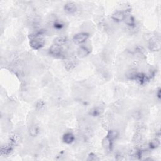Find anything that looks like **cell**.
Here are the masks:
<instances>
[{
    "label": "cell",
    "instance_id": "obj_1",
    "mask_svg": "<svg viewBox=\"0 0 161 161\" xmlns=\"http://www.w3.org/2000/svg\"><path fill=\"white\" fill-rule=\"evenodd\" d=\"M45 43V39L40 36H32L30 41V45L34 50H39L42 48Z\"/></svg>",
    "mask_w": 161,
    "mask_h": 161
},
{
    "label": "cell",
    "instance_id": "obj_2",
    "mask_svg": "<svg viewBox=\"0 0 161 161\" xmlns=\"http://www.w3.org/2000/svg\"><path fill=\"white\" fill-rule=\"evenodd\" d=\"M49 52L52 56H53L55 57L61 58L64 56L63 49L62 48V47L58 46L55 44H53L50 47Z\"/></svg>",
    "mask_w": 161,
    "mask_h": 161
},
{
    "label": "cell",
    "instance_id": "obj_3",
    "mask_svg": "<svg viewBox=\"0 0 161 161\" xmlns=\"http://www.w3.org/2000/svg\"><path fill=\"white\" fill-rule=\"evenodd\" d=\"M149 49L152 51H159L160 49V38L154 37L151 39L148 44Z\"/></svg>",
    "mask_w": 161,
    "mask_h": 161
},
{
    "label": "cell",
    "instance_id": "obj_4",
    "mask_svg": "<svg viewBox=\"0 0 161 161\" xmlns=\"http://www.w3.org/2000/svg\"><path fill=\"white\" fill-rule=\"evenodd\" d=\"M89 34L86 32H81L76 34L73 37L74 42L77 44H81L85 42L89 38Z\"/></svg>",
    "mask_w": 161,
    "mask_h": 161
},
{
    "label": "cell",
    "instance_id": "obj_5",
    "mask_svg": "<svg viewBox=\"0 0 161 161\" xmlns=\"http://www.w3.org/2000/svg\"><path fill=\"white\" fill-rule=\"evenodd\" d=\"M77 64H78V61H77V59L75 57L69 58L64 61L65 68L68 70H70L74 69L76 67Z\"/></svg>",
    "mask_w": 161,
    "mask_h": 161
},
{
    "label": "cell",
    "instance_id": "obj_6",
    "mask_svg": "<svg viewBox=\"0 0 161 161\" xmlns=\"http://www.w3.org/2000/svg\"><path fill=\"white\" fill-rule=\"evenodd\" d=\"M13 145L10 142L9 144L3 145L1 148V156H8L13 150Z\"/></svg>",
    "mask_w": 161,
    "mask_h": 161
},
{
    "label": "cell",
    "instance_id": "obj_7",
    "mask_svg": "<svg viewBox=\"0 0 161 161\" xmlns=\"http://www.w3.org/2000/svg\"><path fill=\"white\" fill-rule=\"evenodd\" d=\"M64 11L68 14H73L77 11V6L74 3L69 2L64 7Z\"/></svg>",
    "mask_w": 161,
    "mask_h": 161
},
{
    "label": "cell",
    "instance_id": "obj_8",
    "mask_svg": "<svg viewBox=\"0 0 161 161\" xmlns=\"http://www.w3.org/2000/svg\"><path fill=\"white\" fill-rule=\"evenodd\" d=\"M125 16L126 14L123 11H116L112 15L111 19L116 22H120L124 20Z\"/></svg>",
    "mask_w": 161,
    "mask_h": 161
},
{
    "label": "cell",
    "instance_id": "obj_9",
    "mask_svg": "<svg viewBox=\"0 0 161 161\" xmlns=\"http://www.w3.org/2000/svg\"><path fill=\"white\" fill-rule=\"evenodd\" d=\"M89 53H90V51L87 48V47L85 46H81L79 47V49H77V56H78L81 58H85L87 57Z\"/></svg>",
    "mask_w": 161,
    "mask_h": 161
},
{
    "label": "cell",
    "instance_id": "obj_10",
    "mask_svg": "<svg viewBox=\"0 0 161 161\" xmlns=\"http://www.w3.org/2000/svg\"><path fill=\"white\" fill-rule=\"evenodd\" d=\"M75 137L74 135L72 133H66L63 135L62 137V140L65 143V144H70L74 141Z\"/></svg>",
    "mask_w": 161,
    "mask_h": 161
},
{
    "label": "cell",
    "instance_id": "obj_11",
    "mask_svg": "<svg viewBox=\"0 0 161 161\" xmlns=\"http://www.w3.org/2000/svg\"><path fill=\"white\" fill-rule=\"evenodd\" d=\"M68 42V39L65 36H60L57 37L54 40V44L58 46L62 47L65 45H66Z\"/></svg>",
    "mask_w": 161,
    "mask_h": 161
},
{
    "label": "cell",
    "instance_id": "obj_12",
    "mask_svg": "<svg viewBox=\"0 0 161 161\" xmlns=\"http://www.w3.org/2000/svg\"><path fill=\"white\" fill-rule=\"evenodd\" d=\"M125 23H126V24L130 27H134L135 25V21L133 16H132L131 15H127L125 17L124 20Z\"/></svg>",
    "mask_w": 161,
    "mask_h": 161
},
{
    "label": "cell",
    "instance_id": "obj_13",
    "mask_svg": "<svg viewBox=\"0 0 161 161\" xmlns=\"http://www.w3.org/2000/svg\"><path fill=\"white\" fill-rule=\"evenodd\" d=\"M28 132H29L30 135H31L32 137H37L39 133V128L37 125H32V126H30V127L29 128Z\"/></svg>",
    "mask_w": 161,
    "mask_h": 161
},
{
    "label": "cell",
    "instance_id": "obj_14",
    "mask_svg": "<svg viewBox=\"0 0 161 161\" xmlns=\"http://www.w3.org/2000/svg\"><path fill=\"white\" fill-rule=\"evenodd\" d=\"M118 135V133L117 131L115 130H110L108 134H107L106 137H108V138L111 140L112 142L113 140H115L116 138H117V137Z\"/></svg>",
    "mask_w": 161,
    "mask_h": 161
},
{
    "label": "cell",
    "instance_id": "obj_15",
    "mask_svg": "<svg viewBox=\"0 0 161 161\" xmlns=\"http://www.w3.org/2000/svg\"><path fill=\"white\" fill-rule=\"evenodd\" d=\"M160 142L159 139L158 138H156L153 139L150 142V144H149V147H150V148L152 149H155L159 147V146L160 145Z\"/></svg>",
    "mask_w": 161,
    "mask_h": 161
},
{
    "label": "cell",
    "instance_id": "obj_16",
    "mask_svg": "<svg viewBox=\"0 0 161 161\" xmlns=\"http://www.w3.org/2000/svg\"><path fill=\"white\" fill-rule=\"evenodd\" d=\"M20 136L17 134H15V135L11 136V139H10V142L13 145H15L19 144V142H20Z\"/></svg>",
    "mask_w": 161,
    "mask_h": 161
},
{
    "label": "cell",
    "instance_id": "obj_17",
    "mask_svg": "<svg viewBox=\"0 0 161 161\" xmlns=\"http://www.w3.org/2000/svg\"><path fill=\"white\" fill-rule=\"evenodd\" d=\"M112 141L110 140L108 137H106L103 140V146L105 148H110L112 145Z\"/></svg>",
    "mask_w": 161,
    "mask_h": 161
},
{
    "label": "cell",
    "instance_id": "obj_18",
    "mask_svg": "<svg viewBox=\"0 0 161 161\" xmlns=\"http://www.w3.org/2000/svg\"><path fill=\"white\" fill-rule=\"evenodd\" d=\"M53 27L57 30H60L62 29L64 27V24L63 23L59 21H56L53 23Z\"/></svg>",
    "mask_w": 161,
    "mask_h": 161
},
{
    "label": "cell",
    "instance_id": "obj_19",
    "mask_svg": "<svg viewBox=\"0 0 161 161\" xmlns=\"http://www.w3.org/2000/svg\"><path fill=\"white\" fill-rule=\"evenodd\" d=\"M141 140H142V136L140 134H136L134 136V142H135L136 144H138V143H140Z\"/></svg>",
    "mask_w": 161,
    "mask_h": 161
},
{
    "label": "cell",
    "instance_id": "obj_20",
    "mask_svg": "<svg viewBox=\"0 0 161 161\" xmlns=\"http://www.w3.org/2000/svg\"><path fill=\"white\" fill-rule=\"evenodd\" d=\"M88 160H98L99 158H98V157L96 156V155L91 153L89 155Z\"/></svg>",
    "mask_w": 161,
    "mask_h": 161
},
{
    "label": "cell",
    "instance_id": "obj_21",
    "mask_svg": "<svg viewBox=\"0 0 161 161\" xmlns=\"http://www.w3.org/2000/svg\"><path fill=\"white\" fill-rule=\"evenodd\" d=\"M156 95H157V97L158 98V99L160 98V88H159V89L157 90V91L156 93Z\"/></svg>",
    "mask_w": 161,
    "mask_h": 161
}]
</instances>
